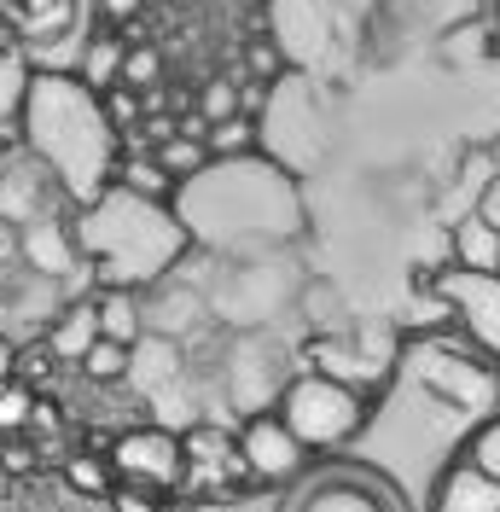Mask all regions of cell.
Segmentation results:
<instances>
[{"instance_id": "cell-23", "label": "cell", "mask_w": 500, "mask_h": 512, "mask_svg": "<svg viewBox=\"0 0 500 512\" xmlns=\"http://www.w3.org/2000/svg\"><path fill=\"white\" fill-rule=\"evenodd\" d=\"M163 82V53L152 41H128V59H123V88L128 94H152Z\"/></svg>"}, {"instance_id": "cell-2", "label": "cell", "mask_w": 500, "mask_h": 512, "mask_svg": "<svg viewBox=\"0 0 500 512\" xmlns=\"http://www.w3.org/2000/svg\"><path fill=\"white\" fill-rule=\"evenodd\" d=\"M175 216L192 245L250 251V245H280L303 233V192L280 163L256 152V158L210 163L198 181H187L175 192Z\"/></svg>"}, {"instance_id": "cell-13", "label": "cell", "mask_w": 500, "mask_h": 512, "mask_svg": "<svg viewBox=\"0 0 500 512\" xmlns=\"http://www.w3.org/2000/svg\"><path fill=\"white\" fill-rule=\"evenodd\" d=\"M431 512H500V483L483 478L466 460H448L431 489Z\"/></svg>"}, {"instance_id": "cell-9", "label": "cell", "mask_w": 500, "mask_h": 512, "mask_svg": "<svg viewBox=\"0 0 500 512\" xmlns=\"http://www.w3.org/2000/svg\"><path fill=\"white\" fill-rule=\"evenodd\" d=\"M233 437H239V454H245L250 483H274V489H285V483H297L314 466V454L285 431L280 414H250Z\"/></svg>"}, {"instance_id": "cell-25", "label": "cell", "mask_w": 500, "mask_h": 512, "mask_svg": "<svg viewBox=\"0 0 500 512\" xmlns=\"http://www.w3.org/2000/svg\"><path fill=\"white\" fill-rule=\"evenodd\" d=\"M35 384L24 379H12V384H0V437H18V431H30V419H35Z\"/></svg>"}, {"instance_id": "cell-4", "label": "cell", "mask_w": 500, "mask_h": 512, "mask_svg": "<svg viewBox=\"0 0 500 512\" xmlns=\"http://www.w3.org/2000/svg\"><path fill=\"white\" fill-rule=\"evenodd\" d=\"M274 414H280V425L309 448V454H338V448H349L367 431L373 402H367L361 390H349V384L326 379V373L309 367V373H291V379H285Z\"/></svg>"}, {"instance_id": "cell-17", "label": "cell", "mask_w": 500, "mask_h": 512, "mask_svg": "<svg viewBox=\"0 0 500 512\" xmlns=\"http://www.w3.org/2000/svg\"><path fill=\"white\" fill-rule=\"evenodd\" d=\"M111 187H123L128 198H146V204H175V181L163 175L152 163V152H123V163H117V175H111Z\"/></svg>"}, {"instance_id": "cell-30", "label": "cell", "mask_w": 500, "mask_h": 512, "mask_svg": "<svg viewBox=\"0 0 500 512\" xmlns=\"http://www.w3.org/2000/svg\"><path fill=\"white\" fill-rule=\"evenodd\" d=\"M471 216H483V222L500 233V175H489V181H483V198H477V210H471Z\"/></svg>"}, {"instance_id": "cell-20", "label": "cell", "mask_w": 500, "mask_h": 512, "mask_svg": "<svg viewBox=\"0 0 500 512\" xmlns=\"http://www.w3.org/2000/svg\"><path fill=\"white\" fill-rule=\"evenodd\" d=\"M256 117H227V123H216L210 134H204V152H210V163H233V158H256Z\"/></svg>"}, {"instance_id": "cell-24", "label": "cell", "mask_w": 500, "mask_h": 512, "mask_svg": "<svg viewBox=\"0 0 500 512\" xmlns=\"http://www.w3.org/2000/svg\"><path fill=\"white\" fill-rule=\"evenodd\" d=\"M460 460H466V466H477L483 478L500 483V414H489L477 431H471L466 448H460Z\"/></svg>"}, {"instance_id": "cell-10", "label": "cell", "mask_w": 500, "mask_h": 512, "mask_svg": "<svg viewBox=\"0 0 500 512\" xmlns=\"http://www.w3.org/2000/svg\"><path fill=\"white\" fill-rule=\"evenodd\" d=\"M413 373L431 384L437 396L460 402V408H495L500 402V373L489 355H448L437 344H419L413 350Z\"/></svg>"}, {"instance_id": "cell-27", "label": "cell", "mask_w": 500, "mask_h": 512, "mask_svg": "<svg viewBox=\"0 0 500 512\" xmlns=\"http://www.w3.org/2000/svg\"><path fill=\"white\" fill-rule=\"evenodd\" d=\"M24 274V233L12 222H0V286H12Z\"/></svg>"}, {"instance_id": "cell-28", "label": "cell", "mask_w": 500, "mask_h": 512, "mask_svg": "<svg viewBox=\"0 0 500 512\" xmlns=\"http://www.w3.org/2000/svg\"><path fill=\"white\" fill-rule=\"evenodd\" d=\"M245 59H250V76H256V82H268V76H280V70H285V53L268 41V35H256V41H250Z\"/></svg>"}, {"instance_id": "cell-6", "label": "cell", "mask_w": 500, "mask_h": 512, "mask_svg": "<svg viewBox=\"0 0 500 512\" xmlns=\"http://www.w3.org/2000/svg\"><path fill=\"white\" fill-rule=\"evenodd\" d=\"M111 478L128 489H152V495H175L187 478V448L169 425H128L105 443Z\"/></svg>"}, {"instance_id": "cell-15", "label": "cell", "mask_w": 500, "mask_h": 512, "mask_svg": "<svg viewBox=\"0 0 500 512\" xmlns=\"http://www.w3.org/2000/svg\"><path fill=\"white\" fill-rule=\"evenodd\" d=\"M448 251H454L448 268H466V274H500V233L483 222V216H466V222L448 227Z\"/></svg>"}, {"instance_id": "cell-7", "label": "cell", "mask_w": 500, "mask_h": 512, "mask_svg": "<svg viewBox=\"0 0 500 512\" xmlns=\"http://www.w3.org/2000/svg\"><path fill=\"white\" fill-rule=\"evenodd\" d=\"M181 448H187V478H181V501H227L250 483L245 454H239V437L221 431V425H192L181 431Z\"/></svg>"}, {"instance_id": "cell-3", "label": "cell", "mask_w": 500, "mask_h": 512, "mask_svg": "<svg viewBox=\"0 0 500 512\" xmlns=\"http://www.w3.org/2000/svg\"><path fill=\"white\" fill-rule=\"evenodd\" d=\"M76 245H82V262L94 268V286L117 291L163 286L169 268L192 251L175 204H146V198H128L123 187H105L88 210H76Z\"/></svg>"}, {"instance_id": "cell-34", "label": "cell", "mask_w": 500, "mask_h": 512, "mask_svg": "<svg viewBox=\"0 0 500 512\" xmlns=\"http://www.w3.org/2000/svg\"><path fill=\"white\" fill-rule=\"evenodd\" d=\"M163 512H198V507H192V501H181V495H169V501H163Z\"/></svg>"}, {"instance_id": "cell-11", "label": "cell", "mask_w": 500, "mask_h": 512, "mask_svg": "<svg viewBox=\"0 0 500 512\" xmlns=\"http://www.w3.org/2000/svg\"><path fill=\"white\" fill-rule=\"evenodd\" d=\"M53 216H70V198H64L59 181L30 152H18V158L0 169V222H12L24 233V227L53 222Z\"/></svg>"}, {"instance_id": "cell-5", "label": "cell", "mask_w": 500, "mask_h": 512, "mask_svg": "<svg viewBox=\"0 0 500 512\" xmlns=\"http://www.w3.org/2000/svg\"><path fill=\"white\" fill-rule=\"evenodd\" d=\"M280 512H407L402 489L373 472V466H349V460H320L291 483V501Z\"/></svg>"}, {"instance_id": "cell-31", "label": "cell", "mask_w": 500, "mask_h": 512, "mask_svg": "<svg viewBox=\"0 0 500 512\" xmlns=\"http://www.w3.org/2000/svg\"><path fill=\"white\" fill-rule=\"evenodd\" d=\"M146 12V0H99V18L105 24H128V18H140Z\"/></svg>"}, {"instance_id": "cell-29", "label": "cell", "mask_w": 500, "mask_h": 512, "mask_svg": "<svg viewBox=\"0 0 500 512\" xmlns=\"http://www.w3.org/2000/svg\"><path fill=\"white\" fill-rule=\"evenodd\" d=\"M105 501H111V512H163L169 495H152V489H128V483H117Z\"/></svg>"}, {"instance_id": "cell-18", "label": "cell", "mask_w": 500, "mask_h": 512, "mask_svg": "<svg viewBox=\"0 0 500 512\" xmlns=\"http://www.w3.org/2000/svg\"><path fill=\"white\" fill-rule=\"evenodd\" d=\"M152 163L175 181V187H187V181H198V175L210 169V152H204V140H187V134L175 128L169 140H157L152 146Z\"/></svg>"}, {"instance_id": "cell-32", "label": "cell", "mask_w": 500, "mask_h": 512, "mask_svg": "<svg viewBox=\"0 0 500 512\" xmlns=\"http://www.w3.org/2000/svg\"><path fill=\"white\" fill-rule=\"evenodd\" d=\"M0 466H6V472H12V478H30L35 466H41V460H35V448H6V454H0Z\"/></svg>"}, {"instance_id": "cell-22", "label": "cell", "mask_w": 500, "mask_h": 512, "mask_svg": "<svg viewBox=\"0 0 500 512\" xmlns=\"http://www.w3.org/2000/svg\"><path fill=\"white\" fill-rule=\"evenodd\" d=\"M128 367H134V350H128V344H111V338H99L94 350L82 355V367H76V373H82L88 384H123Z\"/></svg>"}, {"instance_id": "cell-21", "label": "cell", "mask_w": 500, "mask_h": 512, "mask_svg": "<svg viewBox=\"0 0 500 512\" xmlns=\"http://www.w3.org/2000/svg\"><path fill=\"white\" fill-rule=\"evenodd\" d=\"M64 483H70L76 495H94V501H105V495L117 489L105 454H64Z\"/></svg>"}, {"instance_id": "cell-1", "label": "cell", "mask_w": 500, "mask_h": 512, "mask_svg": "<svg viewBox=\"0 0 500 512\" xmlns=\"http://www.w3.org/2000/svg\"><path fill=\"white\" fill-rule=\"evenodd\" d=\"M18 146L59 181L70 210H88L123 163V140L105 123L99 94L70 70H35L30 76L24 105H18Z\"/></svg>"}, {"instance_id": "cell-12", "label": "cell", "mask_w": 500, "mask_h": 512, "mask_svg": "<svg viewBox=\"0 0 500 512\" xmlns=\"http://www.w3.org/2000/svg\"><path fill=\"white\" fill-rule=\"evenodd\" d=\"M24 268L53 280V286H70L88 262H82V245H76V210L70 216H53V222L24 227Z\"/></svg>"}, {"instance_id": "cell-16", "label": "cell", "mask_w": 500, "mask_h": 512, "mask_svg": "<svg viewBox=\"0 0 500 512\" xmlns=\"http://www.w3.org/2000/svg\"><path fill=\"white\" fill-rule=\"evenodd\" d=\"M94 315H99V338L111 344H140L146 338V315H140V291H117V286H99L94 291Z\"/></svg>"}, {"instance_id": "cell-8", "label": "cell", "mask_w": 500, "mask_h": 512, "mask_svg": "<svg viewBox=\"0 0 500 512\" xmlns=\"http://www.w3.org/2000/svg\"><path fill=\"white\" fill-rule=\"evenodd\" d=\"M442 303H448V315L454 326L466 332L477 355H489L500 361V274H466V268H442L437 280H431Z\"/></svg>"}, {"instance_id": "cell-19", "label": "cell", "mask_w": 500, "mask_h": 512, "mask_svg": "<svg viewBox=\"0 0 500 512\" xmlns=\"http://www.w3.org/2000/svg\"><path fill=\"white\" fill-rule=\"evenodd\" d=\"M123 59H128V41L123 35H94L88 47H82V82L94 88V94H105V88H117L123 82Z\"/></svg>"}, {"instance_id": "cell-33", "label": "cell", "mask_w": 500, "mask_h": 512, "mask_svg": "<svg viewBox=\"0 0 500 512\" xmlns=\"http://www.w3.org/2000/svg\"><path fill=\"white\" fill-rule=\"evenodd\" d=\"M18 379V344H12V332H0V384Z\"/></svg>"}, {"instance_id": "cell-26", "label": "cell", "mask_w": 500, "mask_h": 512, "mask_svg": "<svg viewBox=\"0 0 500 512\" xmlns=\"http://www.w3.org/2000/svg\"><path fill=\"white\" fill-rule=\"evenodd\" d=\"M198 117L216 128L227 117H239V82H227V76H210L204 82V94H198Z\"/></svg>"}, {"instance_id": "cell-14", "label": "cell", "mask_w": 500, "mask_h": 512, "mask_svg": "<svg viewBox=\"0 0 500 512\" xmlns=\"http://www.w3.org/2000/svg\"><path fill=\"white\" fill-rule=\"evenodd\" d=\"M47 355L64 361V367H82V355L99 344V315H94V297H76V303H64L53 326H47Z\"/></svg>"}]
</instances>
